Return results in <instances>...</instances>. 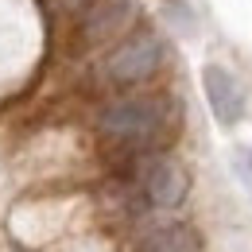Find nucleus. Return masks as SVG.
I'll use <instances>...</instances> for the list:
<instances>
[{
  "label": "nucleus",
  "mask_w": 252,
  "mask_h": 252,
  "mask_svg": "<svg viewBox=\"0 0 252 252\" xmlns=\"http://www.w3.org/2000/svg\"><path fill=\"white\" fill-rule=\"evenodd\" d=\"M159 128H163V109L152 97H128L101 113V132L125 144H144L159 136Z\"/></svg>",
  "instance_id": "1"
},
{
  "label": "nucleus",
  "mask_w": 252,
  "mask_h": 252,
  "mask_svg": "<svg viewBox=\"0 0 252 252\" xmlns=\"http://www.w3.org/2000/svg\"><path fill=\"white\" fill-rule=\"evenodd\" d=\"M159 63H163V43L152 32H140L109 55V78L113 82H144L159 70Z\"/></svg>",
  "instance_id": "2"
},
{
  "label": "nucleus",
  "mask_w": 252,
  "mask_h": 252,
  "mask_svg": "<svg viewBox=\"0 0 252 252\" xmlns=\"http://www.w3.org/2000/svg\"><path fill=\"white\" fill-rule=\"evenodd\" d=\"M202 90H206V101H210V113L221 128H233L245 113V97H241V86L237 78L218 63L202 66Z\"/></svg>",
  "instance_id": "3"
},
{
  "label": "nucleus",
  "mask_w": 252,
  "mask_h": 252,
  "mask_svg": "<svg viewBox=\"0 0 252 252\" xmlns=\"http://www.w3.org/2000/svg\"><path fill=\"white\" fill-rule=\"evenodd\" d=\"M144 187L152 194V202L163 206V210H171V206H179L183 198H187V175H183V167L175 163V159H152L148 163V171H144Z\"/></svg>",
  "instance_id": "4"
},
{
  "label": "nucleus",
  "mask_w": 252,
  "mask_h": 252,
  "mask_svg": "<svg viewBox=\"0 0 252 252\" xmlns=\"http://www.w3.org/2000/svg\"><path fill=\"white\" fill-rule=\"evenodd\" d=\"M132 12H136L132 0H94V4L86 8V39H90V43L113 39L121 28H128Z\"/></svg>",
  "instance_id": "5"
},
{
  "label": "nucleus",
  "mask_w": 252,
  "mask_h": 252,
  "mask_svg": "<svg viewBox=\"0 0 252 252\" xmlns=\"http://www.w3.org/2000/svg\"><path fill=\"white\" fill-rule=\"evenodd\" d=\"M140 252H198V237L183 225H163L140 241Z\"/></svg>",
  "instance_id": "6"
}]
</instances>
